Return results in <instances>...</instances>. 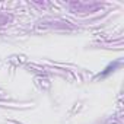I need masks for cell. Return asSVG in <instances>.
<instances>
[]
</instances>
